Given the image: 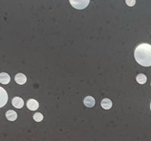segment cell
<instances>
[{"mask_svg": "<svg viewBox=\"0 0 151 141\" xmlns=\"http://www.w3.org/2000/svg\"><path fill=\"white\" fill-rule=\"evenodd\" d=\"M134 58L139 65L144 67L151 66V45L139 44L134 50Z\"/></svg>", "mask_w": 151, "mask_h": 141, "instance_id": "obj_1", "label": "cell"}, {"mask_svg": "<svg viewBox=\"0 0 151 141\" xmlns=\"http://www.w3.org/2000/svg\"><path fill=\"white\" fill-rule=\"evenodd\" d=\"M89 0H70V3L76 9H83L89 4Z\"/></svg>", "mask_w": 151, "mask_h": 141, "instance_id": "obj_2", "label": "cell"}, {"mask_svg": "<svg viewBox=\"0 0 151 141\" xmlns=\"http://www.w3.org/2000/svg\"><path fill=\"white\" fill-rule=\"evenodd\" d=\"M27 108L30 111H36L39 108V103L35 99H29L27 103Z\"/></svg>", "mask_w": 151, "mask_h": 141, "instance_id": "obj_3", "label": "cell"}, {"mask_svg": "<svg viewBox=\"0 0 151 141\" xmlns=\"http://www.w3.org/2000/svg\"><path fill=\"white\" fill-rule=\"evenodd\" d=\"M24 100H23L21 98L15 97L12 99V105L14 106V107H16V108L17 109L21 108V107H24Z\"/></svg>", "mask_w": 151, "mask_h": 141, "instance_id": "obj_4", "label": "cell"}, {"mask_svg": "<svg viewBox=\"0 0 151 141\" xmlns=\"http://www.w3.org/2000/svg\"><path fill=\"white\" fill-rule=\"evenodd\" d=\"M16 83H18L19 85H23L24 83H26L27 82V77L26 75H24L22 73H19L14 77Z\"/></svg>", "mask_w": 151, "mask_h": 141, "instance_id": "obj_5", "label": "cell"}, {"mask_svg": "<svg viewBox=\"0 0 151 141\" xmlns=\"http://www.w3.org/2000/svg\"><path fill=\"white\" fill-rule=\"evenodd\" d=\"M84 104L87 107H93L95 104V100L91 96H87L84 99Z\"/></svg>", "mask_w": 151, "mask_h": 141, "instance_id": "obj_6", "label": "cell"}, {"mask_svg": "<svg viewBox=\"0 0 151 141\" xmlns=\"http://www.w3.org/2000/svg\"><path fill=\"white\" fill-rule=\"evenodd\" d=\"M0 89H1V105H0V107H2L4 105H5L6 103H7L8 95L4 89H2V87H1Z\"/></svg>", "mask_w": 151, "mask_h": 141, "instance_id": "obj_7", "label": "cell"}, {"mask_svg": "<svg viewBox=\"0 0 151 141\" xmlns=\"http://www.w3.org/2000/svg\"><path fill=\"white\" fill-rule=\"evenodd\" d=\"M5 116L7 118L8 120L9 121H14L17 119V114L15 111L10 110V111H7L6 114H5Z\"/></svg>", "mask_w": 151, "mask_h": 141, "instance_id": "obj_8", "label": "cell"}, {"mask_svg": "<svg viewBox=\"0 0 151 141\" xmlns=\"http://www.w3.org/2000/svg\"><path fill=\"white\" fill-rule=\"evenodd\" d=\"M11 77L7 73L0 74V83L2 84H8L10 82Z\"/></svg>", "mask_w": 151, "mask_h": 141, "instance_id": "obj_9", "label": "cell"}, {"mask_svg": "<svg viewBox=\"0 0 151 141\" xmlns=\"http://www.w3.org/2000/svg\"><path fill=\"white\" fill-rule=\"evenodd\" d=\"M113 105V103H112L111 100H110L109 98H104L101 101V107H103L105 110H109L112 107Z\"/></svg>", "mask_w": 151, "mask_h": 141, "instance_id": "obj_10", "label": "cell"}, {"mask_svg": "<svg viewBox=\"0 0 151 141\" xmlns=\"http://www.w3.org/2000/svg\"><path fill=\"white\" fill-rule=\"evenodd\" d=\"M136 80L140 84H144L147 82V77L144 74H140L136 77Z\"/></svg>", "mask_w": 151, "mask_h": 141, "instance_id": "obj_11", "label": "cell"}, {"mask_svg": "<svg viewBox=\"0 0 151 141\" xmlns=\"http://www.w3.org/2000/svg\"><path fill=\"white\" fill-rule=\"evenodd\" d=\"M33 119H34L36 122L40 123V122H41L43 119L42 114L40 113H35L34 115H33Z\"/></svg>", "mask_w": 151, "mask_h": 141, "instance_id": "obj_12", "label": "cell"}, {"mask_svg": "<svg viewBox=\"0 0 151 141\" xmlns=\"http://www.w3.org/2000/svg\"><path fill=\"white\" fill-rule=\"evenodd\" d=\"M126 3L129 4V6H133V5H134V3H135V1H126Z\"/></svg>", "mask_w": 151, "mask_h": 141, "instance_id": "obj_13", "label": "cell"}, {"mask_svg": "<svg viewBox=\"0 0 151 141\" xmlns=\"http://www.w3.org/2000/svg\"><path fill=\"white\" fill-rule=\"evenodd\" d=\"M150 110H151V104H150Z\"/></svg>", "mask_w": 151, "mask_h": 141, "instance_id": "obj_14", "label": "cell"}]
</instances>
